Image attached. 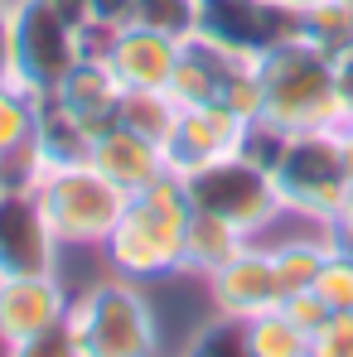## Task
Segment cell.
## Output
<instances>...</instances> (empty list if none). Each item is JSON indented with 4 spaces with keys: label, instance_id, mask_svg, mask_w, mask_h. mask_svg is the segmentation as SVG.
I'll use <instances>...</instances> for the list:
<instances>
[{
    "label": "cell",
    "instance_id": "obj_14",
    "mask_svg": "<svg viewBox=\"0 0 353 357\" xmlns=\"http://www.w3.org/2000/svg\"><path fill=\"white\" fill-rule=\"evenodd\" d=\"M87 165H92L97 174H107L121 193H141L145 183H155V178L170 169V165H165V150H160L155 140L126 130V126H107V130H97Z\"/></svg>",
    "mask_w": 353,
    "mask_h": 357
},
{
    "label": "cell",
    "instance_id": "obj_3",
    "mask_svg": "<svg viewBox=\"0 0 353 357\" xmlns=\"http://www.w3.org/2000/svg\"><path fill=\"white\" fill-rule=\"evenodd\" d=\"M68 333L78 357H160V319L141 280L107 275L92 290L73 295Z\"/></svg>",
    "mask_w": 353,
    "mask_h": 357
},
{
    "label": "cell",
    "instance_id": "obj_4",
    "mask_svg": "<svg viewBox=\"0 0 353 357\" xmlns=\"http://www.w3.org/2000/svg\"><path fill=\"white\" fill-rule=\"evenodd\" d=\"M34 198L63 251H102L131 193H121L112 178L82 160V165H39Z\"/></svg>",
    "mask_w": 353,
    "mask_h": 357
},
{
    "label": "cell",
    "instance_id": "obj_25",
    "mask_svg": "<svg viewBox=\"0 0 353 357\" xmlns=\"http://www.w3.org/2000/svg\"><path fill=\"white\" fill-rule=\"evenodd\" d=\"M310 357H353V309H334L310 333Z\"/></svg>",
    "mask_w": 353,
    "mask_h": 357
},
{
    "label": "cell",
    "instance_id": "obj_9",
    "mask_svg": "<svg viewBox=\"0 0 353 357\" xmlns=\"http://www.w3.org/2000/svg\"><path fill=\"white\" fill-rule=\"evenodd\" d=\"M247 126H252V121L237 116L228 102L184 107L179 121H175V130H170V140H165V165H170V174L184 178V174H194V169H203V165H213V160H223V155H237Z\"/></svg>",
    "mask_w": 353,
    "mask_h": 357
},
{
    "label": "cell",
    "instance_id": "obj_29",
    "mask_svg": "<svg viewBox=\"0 0 353 357\" xmlns=\"http://www.w3.org/2000/svg\"><path fill=\"white\" fill-rule=\"evenodd\" d=\"M329 232H334V241L353 246V178L344 188V198H339V208H334V218H329Z\"/></svg>",
    "mask_w": 353,
    "mask_h": 357
},
{
    "label": "cell",
    "instance_id": "obj_13",
    "mask_svg": "<svg viewBox=\"0 0 353 357\" xmlns=\"http://www.w3.org/2000/svg\"><path fill=\"white\" fill-rule=\"evenodd\" d=\"M34 126H39V97L24 82L5 77L0 82V174L5 183H34L39 174Z\"/></svg>",
    "mask_w": 353,
    "mask_h": 357
},
{
    "label": "cell",
    "instance_id": "obj_26",
    "mask_svg": "<svg viewBox=\"0 0 353 357\" xmlns=\"http://www.w3.org/2000/svg\"><path fill=\"white\" fill-rule=\"evenodd\" d=\"M5 357H78V343H73L68 324H59V328H49L39 338H24L15 348H5Z\"/></svg>",
    "mask_w": 353,
    "mask_h": 357
},
{
    "label": "cell",
    "instance_id": "obj_10",
    "mask_svg": "<svg viewBox=\"0 0 353 357\" xmlns=\"http://www.w3.org/2000/svg\"><path fill=\"white\" fill-rule=\"evenodd\" d=\"M73 290L63 275H0V348H15L24 338H39L68 324Z\"/></svg>",
    "mask_w": 353,
    "mask_h": 357
},
{
    "label": "cell",
    "instance_id": "obj_22",
    "mask_svg": "<svg viewBox=\"0 0 353 357\" xmlns=\"http://www.w3.org/2000/svg\"><path fill=\"white\" fill-rule=\"evenodd\" d=\"M184 357H252L247 324H242V319H228V314H218L208 328L194 333V343H189V353H184Z\"/></svg>",
    "mask_w": 353,
    "mask_h": 357
},
{
    "label": "cell",
    "instance_id": "obj_28",
    "mask_svg": "<svg viewBox=\"0 0 353 357\" xmlns=\"http://www.w3.org/2000/svg\"><path fill=\"white\" fill-rule=\"evenodd\" d=\"M15 77V0H0V82Z\"/></svg>",
    "mask_w": 353,
    "mask_h": 357
},
{
    "label": "cell",
    "instance_id": "obj_2",
    "mask_svg": "<svg viewBox=\"0 0 353 357\" xmlns=\"http://www.w3.org/2000/svg\"><path fill=\"white\" fill-rule=\"evenodd\" d=\"M261 73V116L281 130H339L349 121V102L339 92V63L315 39H291L257 59Z\"/></svg>",
    "mask_w": 353,
    "mask_h": 357
},
{
    "label": "cell",
    "instance_id": "obj_6",
    "mask_svg": "<svg viewBox=\"0 0 353 357\" xmlns=\"http://www.w3.org/2000/svg\"><path fill=\"white\" fill-rule=\"evenodd\" d=\"M271 174H276L286 213H295L310 227H329V218H334V208L349 188V169H344V155H339V130L291 135Z\"/></svg>",
    "mask_w": 353,
    "mask_h": 357
},
{
    "label": "cell",
    "instance_id": "obj_20",
    "mask_svg": "<svg viewBox=\"0 0 353 357\" xmlns=\"http://www.w3.org/2000/svg\"><path fill=\"white\" fill-rule=\"evenodd\" d=\"M247 343H252V357H310V333L286 309L247 319Z\"/></svg>",
    "mask_w": 353,
    "mask_h": 357
},
{
    "label": "cell",
    "instance_id": "obj_12",
    "mask_svg": "<svg viewBox=\"0 0 353 357\" xmlns=\"http://www.w3.org/2000/svg\"><path fill=\"white\" fill-rule=\"evenodd\" d=\"M179 54H184V39L131 20L117 29V39L107 49V68L121 82V92H165L179 68Z\"/></svg>",
    "mask_w": 353,
    "mask_h": 357
},
{
    "label": "cell",
    "instance_id": "obj_15",
    "mask_svg": "<svg viewBox=\"0 0 353 357\" xmlns=\"http://www.w3.org/2000/svg\"><path fill=\"white\" fill-rule=\"evenodd\" d=\"M54 102H63L87 130H107L117 126V102H121V82L112 77V68L102 59H82L68 77L59 82V92H49Z\"/></svg>",
    "mask_w": 353,
    "mask_h": 357
},
{
    "label": "cell",
    "instance_id": "obj_35",
    "mask_svg": "<svg viewBox=\"0 0 353 357\" xmlns=\"http://www.w3.org/2000/svg\"><path fill=\"white\" fill-rule=\"evenodd\" d=\"M339 5H349V10H353V0H339Z\"/></svg>",
    "mask_w": 353,
    "mask_h": 357
},
{
    "label": "cell",
    "instance_id": "obj_37",
    "mask_svg": "<svg viewBox=\"0 0 353 357\" xmlns=\"http://www.w3.org/2000/svg\"><path fill=\"white\" fill-rule=\"evenodd\" d=\"M349 121H353V112H349Z\"/></svg>",
    "mask_w": 353,
    "mask_h": 357
},
{
    "label": "cell",
    "instance_id": "obj_33",
    "mask_svg": "<svg viewBox=\"0 0 353 357\" xmlns=\"http://www.w3.org/2000/svg\"><path fill=\"white\" fill-rule=\"evenodd\" d=\"M339 155H344V169H349V178H353V121L339 126Z\"/></svg>",
    "mask_w": 353,
    "mask_h": 357
},
{
    "label": "cell",
    "instance_id": "obj_30",
    "mask_svg": "<svg viewBox=\"0 0 353 357\" xmlns=\"http://www.w3.org/2000/svg\"><path fill=\"white\" fill-rule=\"evenodd\" d=\"M136 5L141 0H92V20H102V24H131Z\"/></svg>",
    "mask_w": 353,
    "mask_h": 357
},
{
    "label": "cell",
    "instance_id": "obj_34",
    "mask_svg": "<svg viewBox=\"0 0 353 357\" xmlns=\"http://www.w3.org/2000/svg\"><path fill=\"white\" fill-rule=\"evenodd\" d=\"M286 5H295V10H310V5H319V0H286Z\"/></svg>",
    "mask_w": 353,
    "mask_h": 357
},
{
    "label": "cell",
    "instance_id": "obj_18",
    "mask_svg": "<svg viewBox=\"0 0 353 357\" xmlns=\"http://www.w3.org/2000/svg\"><path fill=\"white\" fill-rule=\"evenodd\" d=\"M329 246H334V232L329 227H315V232H300V237H286V241L271 246V261H276V275H281V290L286 295L315 290Z\"/></svg>",
    "mask_w": 353,
    "mask_h": 357
},
{
    "label": "cell",
    "instance_id": "obj_11",
    "mask_svg": "<svg viewBox=\"0 0 353 357\" xmlns=\"http://www.w3.org/2000/svg\"><path fill=\"white\" fill-rule=\"evenodd\" d=\"M208 299H213V309H218V314L242 319V324H247V319H257V314L281 309L286 290H281V275H276L271 246L247 241V246L237 251L223 271H213V275H208Z\"/></svg>",
    "mask_w": 353,
    "mask_h": 357
},
{
    "label": "cell",
    "instance_id": "obj_31",
    "mask_svg": "<svg viewBox=\"0 0 353 357\" xmlns=\"http://www.w3.org/2000/svg\"><path fill=\"white\" fill-rule=\"evenodd\" d=\"M49 5L59 10L68 24H78V29H82V24L92 20V0H49Z\"/></svg>",
    "mask_w": 353,
    "mask_h": 357
},
{
    "label": "cell",
    "instance_id": "obj_19",
    "mask_svg": "<svg viewBox=\"0 0 353 357\" xmlns=\"http://www.w3.org/2000/svg\"><path fill=\"white\" fill-rule=\"evenodd\" d=\"M179 112H184V107H179L170 92H121L117 126L145 135V140H155V145L165 150V140H170V130H175Z\"/></svg>",
    "mask_w": 353,
    "mask_h": 357
},
{
    "label": "cell",
    "instance_id": "obj_8",
    "mask_svg": "<svg viewBox=\"0 0 353 357\" xmlns=\"http://www.w3.org/2000/svg\"><path fill=\"white\" fill-rule=\"evenodd\" d=\"M63 241L54 237L34 183H0V275H54Z\"/></svg>",
    "mask_w": 353,
    "mask_h": 357
},
{
    "label": "cell",
    "instance_id": "obj_36",
    "mask_svg": "<svg viewBox=\"0 0 353 357\" xmlns=\"http://www.w3.org/2000/svg\"><path fill=\"white\" fill-rule=\"evenodd\" d=\"M0 183H5V174H0Z\"/></svg>",
    "mask_w": 353,
    "mask_h": 357
},
{
    "label": "cell",
    "instance_id": "obj_23",
    "mask_svg": "<svg viewBox=\"0 0 353 357\" xmlns=\"http://www.w3.org/2000/svg\"><path fill=\"white\" fill-rule=\"evenodd\" d=\"M315 295L329 309H353V246H344V241L329 246V256L319 266V280H315Z\"/></svg>",
    "mask_w": 353,
    "mask_h": 357
},
{
    "label": "cell",
    "instance_id": "obj_32",
    "mask_svg": "<svg viewBox=\"0 0 353 357\" xmlns=\"http://www.w3.org/2000/svg\"><path fill=\"white\" fill-rule=\"evenodd\" d=\"M334 63H339V92H344V102H349V112H353V44Z\"/></svg>",
    "mask_w": 353,
    "mask_h": 357
},
{
    "label": "cell",
    "instance_id": "obj_24",
    "mask_svg": "<svg viewBox=\"0 0 353 357\" xmlns=\"http://www.w3.org/2000/svg\"><path fill=\"white\" fill-rule=\"evenodd\" d=\"M194 20H199V0H141L136 5V24H150L175 39L194 34Z\"/></svg>",
    "mask_w": 353,
    "mask_h": 357
},
{
    "label": "cell",
    "instance_id": "obj_21",
    "mask_svg": "<svg viewBox=\"0 0 353 357\" xmlns=\"http://www.w3.org/2000/svg\"><path fill=\"white\" fill-rule=\"evenodd\" d=\"M305 39H315L319 49H329L334 59L353 44V10L339 0H319L305 10Z\"/></svg>",
    "mask_w": 353,
    "mask_h": 357
},
{
    "label": "cell",
    "instance_id": "obj_1",
    "mask_svg": "<svg viewBox=\"0 0 353 357\" xmlns=\"http://www.w3.org/2000/svg\"><path fill=\"white\" fill-rule=\"evenodd\" d=\"M189 218H194V203H189V188L179 174H165L155 183H145L141 193L126 198L112 237L102 241V261L112 275L126 280H170L184 275V232H189Z\"/></svg>",
    "mask_w": 353,
    "mask_h": 357
},
{
    "label": "cell",
    "instance_id": "obj_5",
    "mask_svg": "<svg viewBox=\"0 0 353 357\" xmlns=\"http://www.w3.org/2000/svg\"><path fill=\"white\" fill-rule=\"evenodd\" d=\"M184 188H189V203L194 213H208V218H223L233 232H242L247 241H257V232H266L286 203H281V188H276V174L261 169L257 160H247L242 150L237 155H223L194 174H184Z\"/></svg>",
    "mask_w": 353,
    "mask_h": 357
},
{
    "label": "cell",
    "instance_id": "obj_16",
    "mask_svg": "<svg viewBox=\"0 0 353 357\" xmlns=\"http://www.w3.org/2000/svg\"><path fill=\"white\" fill-rule=\"evenodd\" d=\"M92 140H97V130H87L63 102L39 97V126H34L39 165H82L92 155Z\"/></svg>",
    "mask_w": 353,
    "mask_h": 357
},
{
    "label": "cell",
    "instance_id": "obj_7",
    "mask_svg": "<svg viewBox=\"0 0 353 357\" xmlns=\"http://www.w3.org/2000/svg\"><path fill=\"white\" fill-rule=\"evenodd\" d=\"M78 63L82 29L68 24L49 0H15V82H24L34 97H49Z\"/></svg>",
    "mask_w": 353,
    "mask_h": 357
},
{
    "label": "cell",
    "instance_id": "obj_27",
    "mask_svg": "<svg viewBox=\"0 0 353 357\" xmlns=\"http://www.w3.org/2000/svg\"><path fill=\"white\" fill-rule=\"evenodd\" d=\"M281 309L291 314V319L300 324V328H305V333H315V328H319V324H324V319L334 314V309H329L324 299L315 295V290H300V295H286V299H281Z\"/></svg>",
    "mask_w": 353,
    "mask_h": 357
},
{
    "label": "cell",
    "instance_id": "obj_17",
    "mask_svg": "<svg viewBox=\"0 0 353 357\" xmlns=\"http://www.w3.org/2000/svg\"><path fill=\"white\" fill-rule=\"evenodd\" d=\"M242 246H247V237L233 232L223 218L194 213V218H189V232H184V275L208 280L213 271H223V266L233 261Z\"/></svg>",
    "mask_w": 353,
    "mask_h": 357
}]
</instances>
